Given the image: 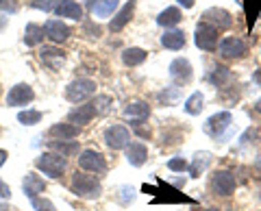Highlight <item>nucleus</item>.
Returning <instances> with one entry per match:
<instances>
[{
    "label": "nucleus",
    "instance_id": "36",
    "mask_svg": "<svg viewBox=\"0 0 261 211\" xmlns=\"http://www.w3.org/2000/svg\"><path fill=\"white\" fill-rule=\"evenodd\" d=\"M168 168L172 170V172H185V170L190 168V166H187V161H185V159L176 157V159H170V161H168Z\"/></svg>",
    "mask_w": 261,
    "mask_h": 211
},
{
    "label": "nucleus",
    "instance_id": "22",
    "mask_svg": "<svg viewBox=\"0 0 261 211\" xmlns=\"http://www.w3.org/2000/svg\"><path fill=\"white\" fill-rule=\"evenodd\" d=\"M118 9V0H92L89 3V11L94 18H109V15Z\"/></svg>",
    "mask_w": 261,
    "mask_h": 211
},
{
    "label": "nucleus",
    "instance_id": "15",
    "mask_svg": "<svg viewBox=\"0 0 261 211\" xmlns=\"http://www.w3.org/2000/svg\"><path fill=\"white\" fill-rule=\"evenodd\" d=\"M192 63L183 59V57H178V59H174L172 63H170V76H172V81H176V83H190L192 81Z\"/></svg>",
    "mask_w": 261,
    "mask_h": 211
},
{
    "label": "nucleus",
    "instance_id": "12",
    "mask_svg": "<svg viewBox=\"0 0 261 211\" xmlns=\"http://www.w3.org/2000/svg\"><path fill=\"white\" fill-rule=\"evenodd\" d=\"M202 22L211 24V27H216L218 31H224L233 24V18L231 13H228L226 9H218V7H211V9H207L205 13H202Z\"/></svg>",
    "mask_w": 261,
    "mask_h": 211
},
{
    "label": "nucleus",
    "instance_id": "17",
    "mask_svg": "<svg viewBox=\"0 0 261 211\" xmlns=\"http://www.w3.org/2000/svg\"><path fill=\"white\" fill-rule=\"evenodd\" d=\"M94 116H96V109H94L92 102H89V104H79L76 109H72V111L68 113V122L81 126V124L92 122Z\"/></svg>",
    "mask_w": 261,
    "mask_h": 211
},
{
    "label": "nucleus",
    "instance_id": "29",
    "mask_svg": "<svg viewBox=\"0 0 261 211\" xmlns=\"http://www.w3.org/2000/svg\"><path fill=\"white\" fill-rule=\"evenodd\" d=\"M211 164V152H198V155L194 157V161H192V166H190V174L192 176H200L202 172L207 170V166Z\"/></svg>",
    "mask_w": 261,
    "mask_h": 211
},
{
    "label": "nucleus",
    "instance_id": "16",
    "mask_svg": "<svg viewBox=\"0 0 261 211\" xmlns=\"http://www.w3.org/2000/svg\"><path fill=\"white\" fill-rule=\"evenodd\" d=\"M148 116H150V107H148V102H144V100H135L124 107V118L130 120L133 124L142 122V120H146Z\"/></svg>",
    "mask_w": 261,
    "mask_h": 211
},
{
    "label": "nucleus",
    "instance_id": "34",
    "mask_svg": "<svg viewBox=\"0 0 261 211\" xmlns=\"http://www.w3.org/2000/svg\"><path fill=\"white\" fill-rule=\"evenodd\" d=\"M31 205H33V209L35 211H57L55 209V205L48 198H31Z\"/></svg>",
    "mask_w": 261,
    "mask_h": 211
},
{
    "label": "nucleus",
    "instance_id": "39",
    "mask_svg": "<svg viewBox=\"0 0 261 211\" xmlns=\"http://www.w3.org/2000/svg\"><path fill=\"white\" fill-rule=\"evenodd\" d=\"M194 3H196V0H178V5H181L183 9H192Z\"/></svg>",
    "mask_w": 261,
    "mask_h": 211
},
{
    "label": "nucleus",
    "instance_id": "32",
    "mask_svg": "<svg viewBox=\"0 0 261 211\" xmlns=\"http://www.w3.org/2000/svg\"><path fill=\"white\" fill-rule=\"evenodd\" d=\"M228 78H231V72H228V68L218 66V68L214 70V74H211V83H214L216 87H220L222 83H226Z\"/></svg>",
    "mask_w": 261,
    "mask_h": 211
},
{
    "label": "nucleus",
    "instance_id": "35",
    "mask_svg": "<svg viewBox=\"0 0 261 211\" xmlns=\"http://www.w3.org/2000/svg\"><path fill=\"white\" fill-rule=\"evenodd\" d=\"M31 7H33V9L50 11V9H57V0H33Z\"/></svg>",
    "mask_w": 261,
    "mask_h": 211
},
{
    "label": "nucleus",
    "instance_id": "28",
    "mask_svg": "<svg viewBox=\"0 0 261 211\" xmlns=\"http://www.w3.org/2000/svg\"><path fill=\"white\" fill-rule=\"evenodd\" d=\"M50 148L55 152H59V155H63V157H72V155H76V152H79V144L74 140H61V142L53 140Z\"/></svg>",
    "mask_w": 261,
    "mask_h": 211
},
{
    "label": "nucleus",
    "instance_id": "14",
    "mask_svg": "<svg viewBox=\"0 0 261 211\" xmlns=\"http://www.w3.org/2000/svg\"><path fill=\"white\" fill-rule=\"evenodd\" d=\"M44 33H46V37L50 39L53 44H63L65 39L70 37L72 31L65 27L61 20H48V22L44 24Z\"/></svg>",
    "mask_w": 261,
    "mask_h": 211
},
{
    "label": "nucleus",
    "instance_id": "8",
    "mask_svg": "<svg viewBox=\"0 0 261 211\" xmlns=\"http://www.w3.org/2000/svg\"><path fill=\"white\" fill-rule=\"evenodd\" d=\"M79 166L81 170H87V172H94V174L107 172V161H105V157L98 150H83L79 155Z\"/></svg>",
    "mask_w": 261,
    "mask_h": 211
},
{
    "label": "nucleus",
    "instance_id": "44",
    "mask_svg": "<svg viewBox=\"0 0 261 211\" xmlns=\"http://www.w3.org/2000/svg\"><path fill=\"white\" fill-rule=\"evenodd\" d=\"M205 211H218V209H214V207H211V209H205Z\"/></svg>",
    "mask_w": 261,
    "mask_h": 211
},
{
    "label": "nucleus",
    "instance_id": "10",
    "mask_svg": "<svg viewBox=\"0 0 261 211\" xmlns=\"http://www.w3.org/2000/svg\"><path fill=\"white\" fill-rule=\"evenodd\" d=\"M33 98H35L33 87L29 83H18L7 94V104H9V107H22V104H29Z\"/></svg>",
    "mask_w": 261,
    "mask_h": 211
},
{
    "label": "nucleus",
    "instance_id": "7",
    "mask_svg": "<svg viewBox=\"0 0 261 211\" xmlns=\"http://www.w3.org/2000/svg\"><path fill=\"white\" fill-rule=\"evenodd\" d=\"M105 144H107L111 150H122V148H126V146L130 144V133H128V128L122 126V124L109 126L107 131H105Z\"/></svg>",
    "mask_w": 261,
    "mask_h": 211
},
{
    "label": "nucleus",
    "instance_id": "23",
    "mask_svg": "<svg viewBox=\"0 0 261 211\" xmlns=\"http://www.w3.org/2000/svg\"><path fill=\"white\" fill-rule=\"evenodd\" d=\"M57 15L59 18H70V20H81L83 18V7L74 0H63V3L57 5Z\"/></svg>",
    "mask_w": 261,
    "mask_h": 211
},
{
    "label": "nucleus",
    "instance_id": "6",
    "mask_svg": "<svg viewBox=\"0 0 261 211\" xmlns=\"http://www.w3.org/2000/svg\"><path fill=\"white\" fill-rule=\"evenodd\" d=\"M248 52V44L242 37H224L218 44V55L224 59H242Z\"/></svg>",
    "mask_w": 261,
    "mask_h": 211
},
{
    "label": "nucleus",
    "instance_id": "19",
    "mask_svg": "<svg viewBox=\"0 0 261 211\" xmlns=\"http://www.w3.org/2000/svg\"><path fill=\"white\" fill-rule=\"evenodd\" d=\"M22 190H24V196L35 198L37 194H42L46 190V181L42 176H37L35 172H29L27 176H24V181H22Z\"/></svg>",
    "mask_w": 261,
    "mask_h": 211
},
{
    "label": "nucleus",
    "instance_id": "33",
    "mask_svg": "<svg viewBox=\"0 0 261 211\" xmlns=\"http://www.w3.org/2000/svg\"><path fill=\"white\" fill-rule=\"evenodd\" d=\"M92 104H94V109H96V116H102V113H107L111 109L113 100L109 98V96H96V100Z\"/></svg>",
    "mask_w": 261,
    "mask_h": 211
},
{
    "label": "nucleus",
    "instance_id": "21",
    "mask_svg": "<svg viewBox=\"0 0 261 211\" xmlns=\"http://www.w3.org/2000/svg\"><path fill=\"white\" fill-rule=\"evenodd\" d=\"M185 33L178 29H172V31H166V33L161 35V46L168 48V50H181L185 46Z\"/></svg>",
    "mask_w": 261,
    "mask_h": 211
},
{
    "label": "nucleus",
    "instance_id": "41",
    "mask_svg": "<svg viewBox=\"0 0 261 211\" xmlns=\"http://www.w3.org/2000/svg\"><path fill=\"white\" fill-rule=\"evenodd\" d=\"M255 109H257V111H259V113H261V98H259V100H257V104H255Z\"/></svg>",
    "mask_w": 261,
    "mask_h": 211
},
{
    "label": "nucleus",
    "instance_id": "11",
    "mask_svg": "<svg viewBox=\"0 0 261 211\" xmlns=\"http://www.w3.org/2000/svg\"><path fill=\"white\" fill-rule=\"evenodd\" d=\"M231 120H233V116L228 111L216 113V116H211L205 122V133L211 135V137H220L228 126H231Z\"/></svg>",
    "mask_w": 261,
    "mask_h": 211
},
{
    "label": "nucleus",
    "instance_id": "30",
    "mask_svg": "<svg viewBox=\"0 0 261 211\" xmlns=\"http://www.w3.org/2000/svg\"><path fill=\"white\" fill-rule=\"evenodd\" d=\"M202 107H205V96H202L200 92H194L190 98L185 100V111L190 113V116H198V113L202 111Z\"/></svg>",
    "mask_w": 261,
    "mask_h": 211
},
{
    "label": "nucleus",
    "instance_id": "2",
    "mask_svg": "<svg viewBox=\"0 0 261 211\" xmlns=\"http://www.w3.org/2000/svg\"><path fill=\"white\" fill-rule=\"evenodd\" d=\"M65 166H68V161H65V157L59 155V152H44V155H39L35 159V168L42 170V172L50 178H59L65 172Z\"/></svg>",
    "mask_w": 261,
    "mask_h": 211
},
{
    "label": "nucleus",
    "instance_id": "25",
    "mask_svg": "<svg viewBox=\"0 0 261 211\" xmlns=\"http://www.w3.org/2000/svg\"><path fill=\"white\" fill-rule=\"evenodd\" d=\"M44 27H39V24H27V29H24V44L27 46H39L44 42Z\"/></svg>",
    "mask_w": 261,
    "mask_h": 211
},
{
    "label": "nucleus",
    "instance_id": "38",
    "mask_svg": "<svg viewBox=\"0 0 261 211\" xmlns=\"http://www.w3.org/2000/svg\"><path fill=\"white\" fill-rule=\"evenodd\" d=\"M11 196V188L5 181H0V198H9Z\"/></svg>",
    "mask_w": 261,
    "mask_h": 211
},
{
    "label": "nucleus",
    "instance_id": "1",
    "mask_svg": "<svg viewBox=\"0 0 261 211\" xmlns=\"http://www.w3.org/2000/svg\"><path fill=\"white\" fill-rule=\"evenodd\" d=\"M70 190L74 192L79 198H87V200H94V198H98L102 194L100 181H96V176H92V174H81V172H76L74 176H72Z\"/></svg>",
    "mask_w": 261,
    "mask_h": 211
},
{
    "label": "nucleus",
    "instance_id": "20",
    "mask_svg": "<svg viewBox=\"0 0 261 211\" xmlns=\"http://www.w3.org/2000/svg\"><path fill=\"white\" fill-rule=\"evenodd\" d=\"M146 159H148V148H146L144 144L140 142H133L126 146V161L133 168H140L146 164Z\"/></svg>",
    "mask_w": 261,
    "mask_h": 211
},
{
    "label": "nucleus",
    "instance_id": "37",
    "mask_svg": "<svg viewBox=\"0 0 261 211\" xmlns=\"http://www.w3.org/2000/svg\"><path fill=\"white\" fill-rule=\"evenodd\" d=\"M176 96H178V87H174V89H172V92H170V94H166V92H163V94H161V98L166 100V104H172V102L176 100Z\"/></svg>",
    "mask_w": 261,
    "mask_h": 211
},
{
    "label": "nucleus",
    "instance_id": "3",
    "mask_svg": "<svg viewBox=\"0 0 261 211\" xmlns=\"http://www.w3.org/2000/svg\"><path fill=\"white\" fill-rule=\"evenodd\" d=\"M96 94V83L92 78H76L65 87V98L70 102H83Z\"/></svg>",
    "mask_w": 261,
    "mask_h": 211
},
{
    "label": "nucleus",
    "instance_id": "27",
    "mask_svg": "<svg viewBox=\"0 0 261 211\" xmlns=\"http://www.w3.org/2000/svg\"><path fill=\"white\" fill-rule=\"evenodd\" d=\"M146 50L144 48H126L124 52H122V61H124V66L128 68H135V66H142L146 61Z\"/></svg>",
    "mask_w": 261,
    "mask_h": 211
},
{
    "label": "nucleus",
    "instance_id": "31",
    "mask_svg": "<svg viewBox=\"0 0 261 211\" xmlns=\"http://www.w3.org/2000/svg\"><path fill=\"white\" fill-rule=\"evenodd\" d=\"M18 122L24 124V126H33V124L42 122V111H37V109L20 111V113H18Z\"/></svg>",
    "mask_w": 261,
    "mask_h": 211
},
{
    "label": "nucleus",
    "instance_id": "18",
    "mask_svg": "<svg viewBox=\"0 0 261 211\" xmlns=\"http://www.w3.org/2000/svg\"><path fill=\"white\" fill-rule=\"evenodd\" d=\"M133 11H135V0H128V3L116 13V18H113L111 24H109V29L113 31V33H120V31L126 27V24L130 22V18H133Z\"/></svg>",
    "mask_w": 261,
    "mask_h": 211
},
{
    "label": "nucleus",
    "instance_id": "42",
    "mask_svg": "<svg viewBox=\"0 0 261 211\" xmlns=\"http://www.w3.org/2000/svg\"><path fill=\"white\" fill-rule=\"evenodd\" d=\"M257 168H259V170H261V155H259V157H257Z\"/></svg>",
    "mask_w": 261,
    "mask_h": 211
},
{
    "label": "nucleus",
    "instance_id": "5",
    "mask_svg": "<svg viewBox=\"0 0 261 211\" xmlns=\"http://www.w3.org/2000/svg\"><path fill=\"white\" fill-rule=\"evenodd\" d=\"M144 192L146 194H161L159 198H154L152 202H187V205H194V200L190 198V196H185L183 192H178V190H174V188H170L168 183H163V181H159V190H154L152 185H144Z\"/></svg>",
    "mask_w": 261,
    "mask_h": 211
},
{
    "label": "nucleus",
    "instance_id": "26",
    "mask_svg": "<svg viewBox=\"0 0 261 211\" xmlns=\"http://www.w3.org/2000/svg\"><path fill=\"white\" fill-rule=\"evenodd\" d=\"M181 9L178 7H168V9H163L161 13H159V18H157V24L159 27H176L178 22H181Z\"/></svg>",
    "mask_w": 261,
    "mask_h": 211
},
{
    "label": "nucleus",
    "instance_id": "45",
    "mask_svg": "<svg viewBox=\"0 0 261 211\" xmlns=\"http://www.w3.org/2000/svg\"><path fill=\"white\" fill-rule=\"evenodd\" d=\"M0 5H3V0H0Z\"/></svg>",
    "mask_w": 261,
    "mask_h": 211
},
{
    "label": "nucleus",
    "instance_id": "43",
    "mask_svg": "<svg viewBox=\"0 0 261 211\" xmlns=\"http://www.w3.org/2000/svg\"><path fill=\"white\" fill-rule=\"evenodd\" d=\"M3 24H5V18H0V27H3Z\"/></svg>",
    "mask_w": 261,
    "mask_h": 211
},
{
    "label": "nucleus",
    "instance_id": "9",
    "mask_svg": "<svg viewBox=\"0 0 261 211\" xmlns=\"http://www.w3.org/2000/svg\"><path fill=\"white\" fill-rule=\"evenodd\" d=\"M235 176L233 172H228V170H218V172L211 176V190L218 196H231L235 192Z\"/></svg>",
    "mask_w": 261,
    "mask_h": 211
},
{
    "label": "nucleus",
    "instance_id": "24",
    "mask_svg": "<svg viewBox=\"0 0 261 211\" xmlns=\"http://www.w3.org/2000/svg\"><path fill=\"white\" fill-rule=\"evenodd\" d=\"M48 135L55 137V140H74L79 135V126L72 124V122H63V124H55L50 126Z\"/></svg>",
    "mask_w": 261,
    "mask_h": 211
},
{
    "label": "nucleus",
    "instance_id": "4",
    "mask_svg": "<svg viewBox=\"0 0 261 211\" xmlns=\"http://www.w3.org/2000/svg\"><path fill=\"white\" fill-rule=\"evenodd\" d=\"M194 42L200 50H207V52L218 50V29L211 27V24H207V22H200L198 27H196Z\"/></svg>",
    "mask_w": 261,
    "mask_h": 211
},
{
    "label": "nucleus",
    "instance_id": "13",
    "mask_svg": "<svg viewBox=\"0 0 261 211\" xmlns=\"http://www.w3.org/2000/svg\"><path fill=\"white\" fill-rule=\"evenodd\" d=\"M39 61L50 70H59L65 63V52L55 46H44V48H39Z\"/></svg>",
    "mask_w": 261,
    "mask_h": 211
},
{
    "label": "nucleus",
    "instance_id": "40",
    "mask_svg": "<svg viewBox=\"0 0 261 211\" xmlns=\"http://www.w3.org/2000/svg\"><path fill=\"white\" fill-rule=\"evenodd\" d=\"M7 157H9V155H7V150H0V168H3V164L7 161Z\"/></svg>",
    "mask_w": 261,
    "mask_h": 211
}]
</instances>
